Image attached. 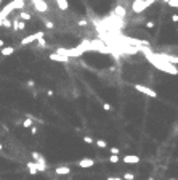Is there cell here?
<instances>
[{
	"instance_id": "27",
	"label": "cell",
	"mask_w": 178,
	"mask_h": 180,
	"mask_svg": "<svg viewBox=\"0 0 178 180\" xmlns=\"http://www.w3.org/2000/svg\"><path fill=\"white\" fill-rule=\"evenodd\" d=\"M103 109H104V111H109V109H111V105H109V103H104V105H103Z\"/></svg>"
},
{
	"instance_id": "11",
	"label": "cell",
	"mask_w": 178,
	"mask_h": 180,
	"mask_svg": "<svg viewBox=\"0 0 178 180\" xmlns=\"http://www.w3.org/2000/svg\"><path fill=\"white\" fill-rule=\"evenodd\" d=\"M93 164H95V161H93V159H88V158H83V159L79 161V167H82V169L93 167Z\"/></svg>"
},
{
	"instance_id": "3",
	"label": "cell",
	"mask_w": 178,
	"mask_h": 180,
	"mask_svg": "<svg viewBox=\"0 0 178 180\" xmlns=\"http://www.w3.org/2000/svg\"><path fill=\"white\" fill-rule=\"evenodd\" d=\"M133 87H135L136 92L146 95V97H149V98H156V97H157V92H156V90H153V88H149V87H146V85H141V84H135Z\"/></svg>"
},
{
	"instance_id": "33",
	"label": "cell",
	"mask_w": 178,
	"mask_h": 180,
	"mask_svg": "<svg viewBox=\"0 0 178 180\" xmlns=\"http://www.w3.org/2000/svg\"><path fill=\"white\" fill-rule=\"evenodd\" d=\"M79 24H80V26H87V21L82 19V21H79Z\"/></svg>"
},
{
	"instance_id": "18",
	"label": "cell",
	"mask_w": 178,
	"mask_h": 180,
	"mask_svg": "<svg viewBox=\"0 0 178 180\" xmlns=\"http://www.w3.org/2000/svg\"><path fill=\"white\" fill-rule=\"evenodd\" d=\"M2 27H5V29H10V27H12V21H10L8 18H5V19L2 21Z\"/></svg>"
},
{
	"instance_id": "14",
	"label": "cell",
	"mask_w": 178,
	"mask_h": 180,
	"mask_svg": "<svg viewBox=\"0 0 178 180\" xmlns=\"http://www.w3.org/2000/svg\"><path fill=\"white\" fill-rule=\"evenodd\" d=\"M0 53H2L3 56H10L15 53V47H2L0 48Z\"/></svg>"
},
{
	"instance_id": "28",
	"label": "cell",
	"mask_w": 178,
	"mask_h": 180,
	"mask_svg": "<svg viewBox=\"0 0 178 180\" xmlns=\"http://www.w3.org/2000/svg\"><path fill=\"white\" fill-rule=\"evenodd\" d=\"M156 2H159V0H146L148 7H151V5H153V3H156Z\"/></svg>"
},
{
	"instance_id": "23",
	"label": "cell",
	"mask_w": 178,
	"mask_h": 180,
	"mask_svg": "<svg viewBox=\"0 0 178 180\" xmlns=\"http://www.w3.org/2000/svg\"><path fill=\"white\" fill-rule=\"evenodd\" d=\"M124 178H125V180H133V178H135V175H133L132 172H125V174H124Z\"/></svg>"
},
{
	"instance_id": "12",
	"label": "cell",
	"mask_w": 178,
	"mask_h": 180,
	"mask_svg": "<svg viewBox=\"0 0 178 180\" xmlns=\"http://www.w3.org/2000/svg\"><path fill=\"white\" fill-rule=\"evenodd\" d=\"M55 172L58 174V175H68V174H71V167L68 166H59L55 169Z\"/></svg>"
},
{
	"instance_id": "20",
	"label": "cell",
	"mask_w": 178,
	"mask_h": 180,
	"mask_svg": "<svg viewBox=\"0 0 178 180\" xmlns=\"http://www.w3.org/2000/svg\"><path fill=\"white\" fill-rule=\"evenodd\" d=\"M119 159H120L119 154H111L109 156V162H114V164H116V162H119Z\"/></svg>"
},
{
	"instance_id": "5",
	"label": "cell",
	"mask_w": 178,
	"mask_h": 180,
	"mask_svg": "<svg viewBox=\"0 0 178 180\" xmlns=\"http://www.w3.org/2000/svg\"><path fill=\"white\" fill-rule=\"evenodd\" d=\"M146 8H148L146 0H133V3H132V11L133 13H143Z\"/></svg>"
},
{
	"instance_id": "4",
	"label": "cell",
	"mask_w": 178,
	"mask_h": 180,
	"mask_svg": "<svg viewBox=\"0 0 178 180\" xmlns=\"http://www.w3.org/2000/svg\"><path fill=\"white\" fill-rule=\"evenodd\" d=\"M43 36H45V32H43V31H40V32H34V34H31V36L24 37L23 40H21V45H29V43H32V42H37L39 39H42Z\"/></svg>"
},
{
	"instance_id": "10",
	"label": "cell",
	"mask_w": 178,
	"mask_h": 180,
	"mask_svg": "<svg viewBox=\"0 0 178 180\" xmlns=\"http://www.w3.org/2000/svg\"><path fill=\"white\" fill-rule=\"evenodd\" d=\"M124 162H127V164H138V162H140V156H136V154H125L124 156Z\"/></svg>"
},
{
	"instance_id": "6",
	"label": "cell",
	"mask_w": 178,
	"mask_h": 180,
	"mask_svg": "<svg viewBox=\"0 0 178 180\" xmlns=\"http://www.w3.org/2000/svg\"><path fill=\"white\" fill-rule=\"evenodd\" d=\"M27 171H29V174H32V175H35L39 172H45L47 167L37 164V162H27Z\"/></svg>"
},
{
	"instance_id": "26",
	"label": "cell",
	"mask_w": 178,
	"mask_h": 180,
	"mask_svg": "<svg viewBox=\"0 0 178 180\" xmlns=\"http://www.w3.org/2000/svg\"><path fill=\"white\" fill-rule=\"evenodd\" d=\"M111 153H113V154H119V148H117V146H113V148H111Z\"/></svg>"
},
{
	"instance_id": "2",
	"label": "cell",
	"mask_w": 178,
	"mask_h": 180,
	"mask_svg": "<svg viewBox=\"0 0 178 180\" xmlns=\"http://www.w3.org/2000/svg\"><path fill=\"white\" fill-rule=\"evenodd\" d=\"M85 52H87V50L83 48L82 45H79V47H72V48H63V47H59L56 50V53L66 56V58H77V56H82Z\"/></svg>"
},
{
	"instance_id": "25",
	"label": "cell",
	"mask_w": 178,
	"mask_h": 180,
	"mask_svg": "<svg viewBox=\"0 0 178 180\" xmlns=\"http://www.w3.org/2000/svg\"><path fill=\"white\" fill-rule=\"evenodd\" d=\"M45 27H47V29H53L55 24H53L52 21H45Z\"/></svg>"
},
{
	"instance_id": "1",
	"label": "cell",
	"mask_w": 178,
	"mask_h": 180,
	"mask_svg": "<svg viewBox=\"0 0 178 180\" xmlns=\"http://www.w3.org/2000/svg\"><path fill=\"white\" fill-rule=\"evenodd\" d=\"M140 50L144 53L146 60L156 68V69H159V71H162V72H167V74H172V76H176V74H178V68H176V64H172V63H167V61L159 60L149 47H144V48L141 47Z\"/></svg>"
},
{
	"instance_id": "15",
	"label": "cell",
	"mask_w": 178,
	"mask_h": 180,
	"mask_svg": "<svg viewBox=\"0 0 178 180\" xmlns=\"http://www.w3.org/2000/svg\"><path fill=\"white\" fill-rule=\"evenodd\" d=\"M56 3H58V8L63 10V11H66V10H68V7H69L68 0H56Z\"/></svg>"
},
{
	"instance_id": "30",
	"label": "cell",
	"mask_w": 178,
	"mask_h": 180,
	"mask_svg": "<svg viewBox=\"0 0 178 180\" xmlns=\"http://www.w3.org/2000/svg\"><path fill=\"white\" fill-rule=\"evenodd\" d=\"M29 129H31L32 133H37V127H35V126H32V127H29Z\"/></svg>"
},
{
	"instance_id": "39",
	"label": "cell",
	"mask_w": 178,
	"mask_h": 180,
	"mask_svg": "<svg viewBox=\"0 0 178 180\" xmlns=\"http://www.w3.org/2000/svg\"><path fill=\"white\" fill-rule=\"evenodd\" d=\"M0 3H2V0H0Z\"/></svg>"
},
{
	"instance_id": "21",
	"label": "cell",
	"mask_w": 178,
	"mask_h": 180,
	"mask_svg": "<svg viewBox=\"0 0 178 180\" xmlns=\"http://www.w3.org/2000/svg\"><path fill=\"white\" fill-rule=\"evenodd\" d=\"M83 143H87V145H93V143H95V140H93L92 137H83Z\"/></svg>"
},
{
	"instance_id": "17",
	"label": "cell",
	"mask_w": 178,
	"mask_h": 180,
	"mask_svg": "<svg viewBox=\"0 0 178 180\" xmlns=\"http://www.w3.org/2000/svg\"><path fill=\"white\" fill-rule=\"evenodd\" d=\"M95 143H96L98 148H106V146H108V142H106V140H95Z\"/></svg>"
},
{
	"instance_id": "32",
	"label": "cell",
	"mask_w": 178,
	"mask_h": 180,
	"mask_svg": "<svg viewBox=\"0 0 178 180\" xmlns=\"http://www.w3.org/2000/svg\"><path fill=\"white\" fill-rule=\"evenodd\" d=\"M106 180H122V178H119V177H108Z\"/></svg>"
},
{
	"instance_id": "36",
	"label": "cell",
	"mask_w": 178,
	"mask_h": 180,
	"mask_svg": "<svg viewBox=\"0 0 178 180\" xmlns=\"http://www.w3.org/2000/svg\"><path fill=\"white\" fill-rule=\"evenodd\" d=\"M169 180H176V178H169Z\"/></svg>"
},
{
	"instance_id": "34",
	"label": "cell",
	"mask_w": 178,
	"mask_h": 180,
	"mask_svg": "<svg viewBox=\"0 0 178 180\" xmlns=\"http://www.w3.org/2000/svg\"><path fill=\"white\" fill-rule=\"evenodd\" d=\"M3 47V39H0V48Z\"/></svg>"
},
{
	"instance_id": "9",
	"label": "cell",
	"mask_w": 178,
	"mask_h": 180,
	"mask_svg": "<svg viewBox=\"0 0 178 180\" xmlns=\"http://www.w3.org/2000/svg\"><path fill=\"white\" fill-rule=\"evenodd\" d=\"M31 156H32V159H34V162H37V164H40L43 167H47V162H45V159H43V156L40 153L34 151V153H31Z\"/></svg>"
},
{
	"instance_id": "19",
	"label": "cell",
	"mask_w": 178,
	"mask_h": 180,
	"mask_svg": "<svg viewBox=\"0 0 178 180\" xmlns=\"http://www.w3.org/2000/svg\"><path fill=\"white\" fill-rule=\"evenodd\" d=\"M23 126H24L26 129H29V127H32V117H27V119H24V122H23Z\"/></svg>"
},
{
	"instance_id": "13",
	"label": "cell",
	"mask_w": 178,
	"mask_h": 180,
	"mask_svg": "<svg viewBox=\"0 0 178 180\" xmlns=\"http://www.w3.org/2000/svg\"><path fill=\"white\" fill-rule=\"evenodd\" d=\"M114 15L117 16V18H125V15H127V11H125V8L122 7V5H117V7H116V10H114Z\"/></svg>"
},
{
	"instance_id": "16",
	"label": "cell",
	"mask_w": 178,
	"mask_h": 180,
	"mask_svg": "<svg viewBox=\"0 0 178 180\" xmlns=\"http://www.w3.org/2000/svg\"><path fill=\"white\" fill-rule=\"evenodd\" d=\"M19 18H21V21H29L32 16H31V13H27V11H21V13H19Z\"/></svg>"
},
{
	"instance_id": "38",
	"label": "cell",
	"mask_w": 178,
	"mask_h": 180,
	"mask_svg": "<svg viewBox=\"0 0 178 180\" xmlns=\"http://www.w3.org/2000/svg\"><path fill=\"white\" fill-rule=\"evenodd\" d=\"M31 2H35V0H31Z\"/></svg>"
},
{
	"instance_id": "29",
	"label": "cell",
	"mask_w": 178,
	"mask_h": 180,
	"mask_svg": "<svg viewBox=\"0 0 178 180\" xmlns=\"http://www.w3.org/2000/svg\"><path fill=\"white\" fill-rule=\"evenodd\" d=\"M146 27H148V29H153V27H154V22H153V21H149L148 24H146Z\"/></svg>"
},
{
	"instance_id": "7",
	"label": "cell",
	"mask_w": 178,
	"mask_h": 180,
	"mask_svg": "<svg viewBox=\"0 0 178 180\" xmlns=\"http://www.w3.org/2000/svg\"><path fill=\"white\" fill-rule=\"evenodd\" d=\"M34 3V7L37 11H40V13H47L48 11V5H47V0H35V2H32Z\"/></svg>"
},
{
	"instance_id": "8",
	"label": "cell",
	"mask_w": 178,
	"mask_h": 180,
	"mask_svg": "<svg viewBox=\"0 0 178 180\" xmlns=\"http://www.w3.org/2000/svg\"><path fill=\"white\" fill-rule=\"evenodd\" d=\"M50 60L52 61H56V63H68L69 61V58H66V56H63V55H59V53H50Z\"/></svg>"
},
{
	"instance_id": "40",
	"label": "cell",
	"mask_w": 178,
	"mask_h": 180,
	"mask_svg": "<svg viewBox=\"0 0 178 180\" xmlns=\"http://www.w3.org/2000/svg\"><path fill=\"white\" fill-rule=\"evenodd\" d=\"M176 58H178V56H176Z\"/></svg>"
},
{
	"instance_id": "37",
	"label": "cell",
	"mask_w": 178,
	"mask_h": 180,
	"mask_svg": "<svg viewBox=\"0 0 178 180\" xmlns=\"http://www.w3.org/2000/svg\"><path fill=\"white\" fill-rule=\"evenodd\" d=\"M0 150H2V145H0Z\"/></svg>"
},
{
	"instance_id": "24",
	"label": "cell",
	"mask_w": 178,
	"mask_h": 180,
	"mask_svg": "<svg viewBox=\"0 0 178 180\" xmlns=\"http://www.w3.org/2000/svg\"><path fill=\"white\" fill-rule=\"evenodd\" d=\"M37 43L40 45V47H47V42H45V39H43V37H42V39H39Z\"/></svg>"
},
{
	"instance_id": "35",
	"label": "cell",
	"mask_w": 178,
	"mask_h": 180,
	"mask_svg": "<svg viewBox=\"0 0 178 180\" xmlns=\"http://www.w3.org/2000/svg\"><path fill=\"white\" fill-rule=\"evenodd\" d=\"M162 2H165V3H167V2H169V0H162Z\"/></svg>"
},
{
	"instance_id": "22",
	"label": "cell",
	"mask_w": 178,
	"mask_h": 180,
	"mask_svg": "<svg viewBox=\"0 0 178 180\" xmlns=\"http://www.w3.org/2000/svg\"><path fill=\"white\" fill-rule=\"evenodd\" d=\"M169 7H172V8H178V0H169Z\"/></svg>"
},
{
	"instance_id": "31",
	"label": "cell",
	"mask_w": 178,
	"mask_h": 180,
	"mask_svg": "<svg viewBox=\"0 0 178 180\" xmlns=\"http://www.w3.org/2000/svg\"><path fill=\"white\" fill-rule=\"evenodd\" d=\"M172 21H173V22H178V15H173V16H172Z\"/></svg>"
}]
</instances>
